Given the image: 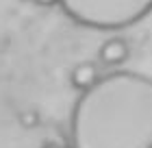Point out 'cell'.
<instances>
[{"label":"cell","instance_id":"1","mask_svg":"<svg viewBox=\"0 0 152 148\" xmlns=\"http://www.w3.org/2000/svg\"><path fill=\"white\" fill-rule=\"evenodd\" d=\"M70 148H152V76L111 70L78 94Z\"/></svg>","mask_w":152,"mask_h":148},{"label":"cell","instance_id":"2","mask_svg":"<svg viewBox=\"0 0 152 148\" xmlns=\"http://www.w3.org/2000/svg\"><path fill=\"white\" fill-rule=\"evenodd\" d=\"M74 24L91 31H124L152 13V0H59Z\"/></svg>","mask_w":152,"mask_h":148},{"label":"cell","instance_id":"3","mask_svg":"<svg viewBox=\"0 0 152 148\" xmlns=\"http://www.w3.org/2000/svg\"><path fill=\"white\" fill-rule=\"evenodd\" d=\"M128 57H130V46L124 37H109L98 48V63L113 70H120V66H124Z\"/></svg>","mask_w":152,"mask_h":148},{"label":"cell","instance_id":"4","mask_svg":"<svg viewBox=\"0 0 152 148\" xmlns=\"http://www.w3.org/2000/svg\"><path fill=\"white\" fill-rule=\"evenodd\" d=\"M100 76L102 74H100V68H98L96 61H80V63H76L70 72V85L78 94H83V91L91 89L98 83Z\"/></svg>","mask_w":152,"mask_h":148},{"label":"cell","instance_id":"5","mask_svg":"<svg viewBox=\"0 0 152 148\" xmlns=\"http://www.w3.org/2000/svg\"><path fill=\"white\" fill-rule=\"evenodd\" d=\"M37 7H59V0H28Z\"/></svg>","mask_w":152,"mask_h":148}]
</instances>
